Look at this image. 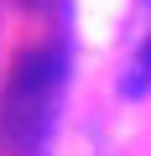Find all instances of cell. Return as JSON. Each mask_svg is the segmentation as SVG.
I'll return each mask as SVG.
<instances>
[{"instance_id":"cell-1","label":"cell","mask_w":151,"mask_h":156,"mask_svg":"<svg viewBox=\"0 0 151 156\" xmlns=\"http://www.w3.org/2000/svg\"><path fill=\"white\" fill-rule=\"evenodd\" d=\"M57 89H63V47H37L16 62L5 99H0V130L16 151L31 156L42 146L52 109H57Z\"/></svg>"}]
</instances>
